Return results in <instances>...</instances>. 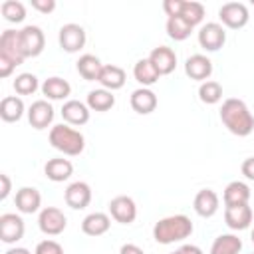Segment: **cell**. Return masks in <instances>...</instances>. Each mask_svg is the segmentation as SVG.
I'll use <instances>...</instances> for the list:
<instances>
[{
    "mask_svg": "<svg viewBox=\"0 0 254 254\" xmlns=\"http://www.w3.org/2000/svg\"><path fill=\"white\" fill-rule=\"evenodd\" d=\"M220 121L236 137H248L254 131V115L242 99L228 97L220 107Z\"/></svg>",
    "mask_w": 254,
    "mask_h": 254,
    "instance_id": "cell-1",
    "label": "cell"
},
{
    "mask_svg": "<svg viewBox=\"0 0 254 254\" xmlns=\"http://www.w3.org/2000/svg\"><path fill=\"white\" fill-rule=\"evenodd\" d=\"M192 230H194V226L189 216L173 214V216L161 218L153 226V238L159 244H173V242H181V240L189 238L192 234Z\"/></svg>",
    "mask_w": 254,
    "mask_h": 254,
    "instance_id": "cell-2",
    "label": "cell"
},
{
    "mask_svg": "<svg viewBox=\"0 0 254 254\" xmlns=\"http://www.w3.org/2000/svg\"><path fill=\"white\" fill-rule=\"evenodd\" d=\"M50 145L67 157H77L85 149V137L77 129L60 123L50 129Z\"/></svg>",
    "mask_w": 254,
    "mask_h": 254,
    "instance_id": "cell-3",
    "label": "cell"
},
{
    "mask_svg": "<svg viewBox=\"0 0 254 254\" xmlns=\"http://www.w3.org/2000/svg\"><path fill=\"white\" fill-rule=\"evenodd\" d=\"M0 60H6L14 65L24 64L26 56L20 46V30H4L0 36Z\"/></svg>",
    "mask_w": 254,
    "mask_h": 254,
    "instance_id": "cell-4",
    "label": "cell"
},
{
    "mask_svg": "<svg viewBox=\"0 0 254 254\" xmlns=\"http://www.w3.org/2000/svg\"><path fill=\"white\" fill-rule=\"evenodd\" d=\"M218 18H220V22H222L226 28H230V30H240V28H244V26L248 24L250 14H248L246 4H242V2H226V4L220 6Z\"/></svg>",
    "mask_w": 254,
    "mask_h": 254,
    "instance_id": "cell-5",
    "label": "cell"
},
{
    "mask_svg": "<svg viewBox=\"0 0 254 254\" xmlns=\"http://www.w3.org/2000/svg\"><path fill=\"white\" fill-rule=\"evenodd\" d=\"M38 226H40V230H42L44 234H48V236H58V234H62V232L65 230L67 218H65V214H64L60 208H56V206H46V208L40 210Z\"/></svg>",
    "mask_w": 254,
    "mask_h": 254,
    "instance_id": "cell-6",
    "label": "cell"
},
{
    "mask_svg": "<svg viewBox=\"0 0 254 254\" xmlns=\"http://www.w3.org/2000/svg\"><path fill=\"white\" fill-rule=\"evenodd\" d=\"M58 42H60V48L67 54H75L79 52L83 46H85V30L79 26V24H64L60 28V34H58Z\"/></svg>",
    "mask_w": 254,
    "mask_h": 254,
    "instance_id": "cell-7",
    "label": "cell"
},
{
    "mask_svg": "<svg viewBox=\"0 0 254 254\" xmlns=\"http://www.w3.org/2000/svg\"><path fill=\"white\" fill-rule=\"evenodd\" d=\"M20 46H22V52L26 58H36L44 52V46H46V36L42 32L40 26H24L20 30Z\"/></svg>",
    "mask_w": 254,
    "mask_h": 254,
    "instance_id": "cell-8",
    "label": "cell"
},
{
    "mask_svg": "<svg viewBox=\"0 0 254 254\" xmlns=\"http://www.w3.org/2000/svg\"><path fill=\"white\" fill-rule=\"evenodd\" d=\"M226 42L224 26L218 22H208L198 30V44L206 52H218Z\"/></svg>",
    "mask_w": 254,
    "mask_h": 254,
    "instance_id": "cell-9",
    "label": "cell"
},
{
    "mask_svg": "<svg viewBox=\"0 0 254 254\" xmlns=\"http://www.w3.org/2000/svg\"><path fill=\"white\" fill-rule=\"evenodd\" d=\"M109 214L115 222L121 224H131L137 218V204L131 196L127 194H119L115 198L109 200Z\"/></svg>",
    "mask_w": 254,
    "mask_h": 254,
    "instance_id": "cell-10",
    "label": "cell"
},
{
    "mask_svg": "<svg viewBox=\"0 0 254 254\" xmlns=\"http://www.w3.org/2000/svg\"><path fill=\"white\" fill-rule=\"evenodd\" d=\"M24 220L16 212H4L0 216V240L4 244H14L24 236Z\"/></svg>",
    "mask_w": 254,
    "mask_h": 254,
    "instance_id": "cell-11",
    "label": "cell"
},
{
    "mask_svg": "<svg viewBox=\"0 0 254 254\" xmlns=\"http://www.w3.org/2000/svg\"><path fill=\"white\" fill-rule=\"evenodd\" d=\"M28 121L34 129H46L54 121V107L48 99H38L28 107Z\"/></svg>",
    "mask_w": 254,
    "mask_h": 254,
    "instance_id": "cell-12",
    "label": "cell"
},
{
    "mask_svg": "<svg viewBox=\"0 0 254 254\" xmlns=\"http://www.w3.org/2000/svg\"><path fill=\"white\" fill-rule=\"evenodd\" d=\"M64 198H65L67 206H71L75 210H81L91 202V187L83 181H75L65 189Z\"/></svg>",
    "mask_w": 254,
    "mask_h": 254,
    "instance_id": "cell-13",
    "label": "cell"
},
{
    "mask_svg": "<svg viewBox=\"0 0 254 254\" xmlns=\"http://www.w3.org/2000/svg\"><path fill=\"white\" fill-rule=\"evenodd\" d=\"M224 222L230 230H246L252 224V208L250 204H236L224 208Z\"/></svg>",
    "mask_w": 254,
    "mask_h": 254,
    "instance_id": "cell-14",
    "label": "cell"
},
{
    "mask_svg": "<svg viewBox=\"0 0 254 254\" xmlns=\"http://www.w3.org/2000/svg\"><path fill=\"white\" fill-rule=\"evenodd\" d=\"M185 73L194 81H208L212 73V62L202 54H192L185 62Z\"/></svg>",
    "mask_w": 254,
    "mask_h": 254,
    "instance_id": "cell-15",
    "label": "cell"
},
{
    "mask_svg": "<svg viewBox=\"0 0 254 254\" xmlns=\"http://www.w3.org/2000/svg\"><path fill=\"white\" fill-rule=\"evenodd\" d=\"M149 62L155 65L159 75H169L177 67V54L167 46H159L149 54Z\"/></svg>",
    "mask_w": 254,
    "mask_h": 254,
    "instance_id": "cell-16",
    "label": "cell"
},
{
    "mask_svg": "<svg viewBox=\"0 0 254 254\" xmlns=\"http://www.w3.org/2000/svg\"><path fill=\"white\" fill-rule=\"evenodd\" d=\"M192 204H194V212H196L198 216H202V218H210V216L216 214L220 200H218V194H216L212 189H202V190L196 192Z\"/></svg>",
    "mask_w": 254,
    "mask_h": 254,
    "instance_id": "cell-17",
    "label": "cell"
},
{
    "mask_svg": "<svg viewBox=\"0 0 254 254\" xmlns=\"http://www.w3.org/2000/svg\"><path fill=\"white\" fill-rule=\"evenodd\" d=\"M157 103H159V99H157L155 91L149 89V87H139V89H135V91L131 93V107H133V111H137L139 115H149V113H153V111L157 109Z\"/></svg>",
    "mask_w": 254,
    "mask_h": 254,
    "instance_id": "cell-18",
    "label": "cell"
},
{
    "mask_svg": "<svg viewBox=\"0 0 254 254\" xmlns=\"http://www.w3.org/2000/svg\"><path fill=\"white\" fill-rule=\"evenodd\" d=\"M62 117L67 125H85L89 121V107L77 99H69L62 107Z\"/></svg>",
    "mask_w": 254,
    "mask_h": 254,
    "instance_id": "cell-19",
    "label": "cell"
},
{
    "mask_svg": "<svg viewBox=\"0 0 254 254\" xmlns=\"http://www.w3.org/2000/svg\"><path fill=\"white\" fill-rule=\"evenodd\" d=\"M44 173L50 181L54 183H64L67 181L71 175H73V165L69 159H64V157H56V159H50L46 165H44Z\"/></svg>",
    "mask_w": 254,
    "mask_h": 254,
    "instance_id": "cell-20",
    "label": "cell"
},
{
    "mask_svg": "<svg viewBox=\"0 0 254 254\" xmlns=\"http://www.w3.org/2000/svg\"><path fill=\"white\" fill-rule=\"evenodd\" d=\"M42 204V194L38 189L34 187H22L18 189L16 192V208L22 212V214H32L40 208Z\"/></svg>",
    "mask_w": 254,
    "mask_h": 254,
    "instance_id": "cell-21",
    "label": "cell"
},
{
    "mask_svg": "<svg viewBox=\"0 0 254 254\" xmlns=\"http://www.w3.org/2000/svg\"><path fill=\"white\" fill-rule=\"evenodd\" d=\"M42 93H44L48 99H52V101H62V99L69 97L71 85L67 83V79L54 75V77L44 79V83H42Z\"/></svg>",
    "mask_w": 254,
    "mask_h": 254,
    "instance_id": "cell-22",
    "label": "cell"
},
{
    "mask_svg": "<svg viewBox=\"0 0 254 254\" xmlns=\"http://www.w3.org/2000/svg\"><path fill=\"white\" fill-rule=\"evenodd\" d=\"M224 206H236V204H248L250 200V187L242 181H232L224 189Z\"/></svg>",
    "mask_w": 254,
    "mask_h": 254,
    "instance_id": "cell-23",
    "label": "cell"
},
{
    "mask_svg": "<svg viewBox=\"0 0 254 254\" xmlns=\"http://www.w3.org/2000/svg\"><path fill=\"white\" fill-rule=\"evenodd\" d=\"M109 226H111V218L105 212H91L81 220V230L87 236H101L109 230Z\"/></svg>",
    "mask_w": 254,
    "mask_h": 254,
    "instance_id": "cell-24",
    "label": "cell"
},
{
    "mask_svg": "<svg viewBox=\"0 0 254 254\" xmlns=\"http://www.w3.org/2000/svg\"><path fill=\"white\" fill-rule=\"evenodd\" d=\"M125 79H127L125 69H123V67H119V65L109 64V65H103L101 75H99V79H97V81L103 85V89L115 91V89H121V87L125 85Z\"/></svg>",
    "mask_w": 254,
    "mask_h": 254,
    "instance_id": "cell-25",
    "label": "cell"
},
{
    "mask_svg": "<svg viewBox=\"0 0 254 254\" xmlns=\"http://www.w3.org/2000/svg\"><path fill=\"white\" fill-rule=\"evenodd\" d=\"M75 67H77V71H79V75H81L83 79H87V81H97L99 75H101L103 64L99 62L97 56H93V54H83V56L77 60Z\"/></svg>",
    "mask_w": 254,
    "mask_h": 254,
    "instance_id": "cell-26",
    "label": "cell"
},
{
    "mask_svg": "<svg viewBox=\"0 0 254 254\" xmlns=\"http://www.w3.org/2000/svg\"><path fill=\"white\" fill-rule=\"evenodd\" d=\"M24 101L18 95H8L0 101V117L6 123H16L24 115Z\"/></svg>",
    "mask_w": 254,
    "mask_h": 254,
    "instance_id": "cell-27",
    "label": "cell"
},
{
    "mask_svg": "<svg viewBox=\"0 0 254 254\" xmlns=\"http://www.w3.org/2000/svg\"><path fill=\"white\" fill-rule=\"evenodd\" d=\"M133 77H135L143 87H149V85L157 83L161 75H159V71L155 69V65L149 62V58H143V60H139V62L135 64V67H133Z\"/></svg>",
    "mask_w": 254,
    "mask_h": 254,
    "instance_id": "cell-28",
    "label": "cell"
},
{
    "mask_svg": "<svg viewBox=\"0 0 254 254\" xmlns=\"http://www.w3.org/2000/svg\"><path fill=\"white\" fill-rule=\"evenodd\" d=\"M242 240L236 234H220L210 246V254H240Z\"/></svg>",
    "mask_w": 254,
    "mask_h": 254,
    "instance_id": "cell-29",
    "label": "cell"
},
{
    "mask_svg": "<svg viewBox=\"0 0 254 254\" xmlns=\"http://www.w3.org/2000/svg\"><path fill=\"white\" fill-rule=\"evenodd\" d=\"M115 105V95L109 89H93L87 93V107L91 111H109Z\"/></svg>",
    "mask_w": 254,
    "mask_h": 254,
    "instance_id": "cell-30",
    "label": "cell"
},
{
    "mask_svg": "<svg viewBox=\"0 0 254 254\" xmlns=\"http://www.w3.org/2000/svg\"><path fill=\"white\" fill-rule=\"evenodd\" d=\"M167 36L171 38V40H175V42H183V40H187L189 36H190V32H192V26L187 22V20H183L181 16H173V18H167Z\"/></svg>",
    "mask_w": 254,
    "mask_h": 254,
    "instance_id": "cell-31",
    "label": "cell"
},
{
    "mask_svg": "<svg viewBox=\"0 0 254 254\" xmlns=\"http://www.w3.org/2000/svg\"><path fill=\"white\" fill-rule=\"evenodd\" d=\"M198 99L202 103H206V105L218 103L222 99V85L218 81H212V79L202 81L200 87H198Z\"/></svg>",
    "mask_w": 254,
    "mask_h": 254,
    "instance_id": "cell-32",
    "label": "cell"
},
{
    "mask_svg": "<svg viewBox=\"0 0 254 254\" xmlns=\"http://www.w3.org/2000/svg\"><path fill=\"white\" fill-rule=\"evenodd\" d=\"M0 12H2L4 20L12 22V24H20L26 18V6L20 0H6V2H2Z\"/></svg>",
    "mask_w": 254,
    "mask_h": 254,
    "instance_id": "cell-33",
    "label": "cell"
},
{
    "mask_svg": "<svg viewBox=\"0 0 254 254\" xmlns=\"http://www.w3.org/2000/svg\"><path fill=\"white\" fill-rule=\"evenodd\" d=\"M181 18L183 20H187L192 28L196 26V24H200L202 22V18H204V6L200 4V2H194V0H185V4H183V12H181Z\"/></svg>",
    "mask_w": 254,
    "mask_h": 254,
    "instance_id": "cell-34",
    "label": "cell"
},
{
    "mask_svg": "<svg viewBox=\"0 0 254 254\" xmlns=\"http://www.w3.org/2000/svg\"><path fill=\"white\" fill-rule=\"evenodd\" d=\"M12 85H14V91H16L18 95H32V93L38 89V77H36L34 73L24 71V73L16 75V79H14Z\"/></svg>",
    "mask_w": 254,
    "mask_h": 254,
    "instance_id": "cell-35",
    "label": "cell"
},
{
    "mask_svg": "<svg viewBox=\"0 0 254 254\" xmlns=\"http://www.w3.org/2000/svg\"><path fill=\"white\" fill-rule=\"evenodd\" d=\"M34 254H64V248L56 240H42V242H38Z\"/></svg>",
    "mask_w": 254,
    "mask_h": 254,
    "instance_id": "cell-36",
    "label": "cell"
},
{
    "mask_svg": "<svg viewBox=\"0 0 254 254\" xmlns=\"http://www.w3.org/2000/svg\"><path fill=\"white\" fill-rule=\"evenodd\" d=\"M183 4H185V0H165V2H163V10H165V14H167L169 18L181 16Z\"/></svg>",
    "mask_w": 254,
    "mask_h": 254,
    "instance_id": "cell-37",
    "label": "cell"
},
{
    "mask_svg": "<svg viewBox=\"0 0 254 254\" xmlns=\"http://www.w3.org/2000/svg\"><path fill=\"white\" fill-rule=\"evenodd\" d=\"M32 8H36L42 14H50L56 10V2L54 0H32Z\"/></svg>",
    "mask_w": 254,
    "mask_h": 254,
    "instance_id": "cell-38",
    "label": "cell"
},
{
    "mask_svg": "<svg viewBox=\"0 0 254 254\" xmlns=\"http://www.w3.org/2000/svg\"><path fill=\"white\" fill-rule=\"evenodd\" d=\"M242 175L248 179V181H254V157H248L242 161V167H240Z\"/></svg>",
    "mask_w": 254,
    "mask_h": 254,
    "instance_id": "cell-39",
    "label": "cell"
},
{
    "mask_svg": "<svg viewBox=\"0 0 254 254\" xmlns=\"http://www.w3.org/2000/svg\"><path fill=\"white\" fill-rule=\"evenodd\" d=\"M0 183H2V189H0V200H4L8 194H10V189H12V183H10V177L6 173L0 175Z\"/></svg>",
    "mask_w": 254,
    "mask_h": 254,
    "instance_id": "cell-40",
    "label": "cell"
},
{
    "mask_svg": "<svg viewBox=\"0 0 254 254\" xmlns=\"http://www.w3.org/2000/svg\"><path fill=\"white\" fill-rule=\"evenodd\" d=\"M119 254H145V252H143L141 246H137V244H133V242H127V244L121 246Z\"/></svg>",
    "mask_w": 254,
    "mask_h": 254,
    "instance_id": "cell-41",
    "label": "cell"
},
{
    "mask_svg": "<svg viewBox=\"0 0 254 254\" xmlns=\"http://www.w3.org/2000/svg\"><path fill=\"white\" fill-rule=\"evenodd\" d=\"M14 69H16L14 64H10V62H6V60H0V77H8Z\"/></svg>",
    "mask_w": 254,
    "mask_h": 254,
    "instance_id": "cell-42",
    "label": "cell"
},
{
    "mask_svg": "<svg viewBox=\"0 0 254 254\" xmlns=\"http://www.w3.org/2000/svg\"><path fill=\"white\" fill-rule=\"evenodd\" d=\"M177 252H179V254H202V250H200L196 244H183Z\"/></svg>",
    "mask_w": 254,
    "mask_h": 254,
    "instance_id": "cell-43",
    "label": "cell"
},
{
    "mask_svg": "<svg viewBox=\"0 0 254 254\" xmlns=\"http://www.w3.org/2000/svg\"><path fill=\"white\" fill-rule=\"evenodd\" d=\"M4 254H30L28 248H22V246H16V248H8Z\"/></svg>",
    "mask_w": 254,
    "mask_h": 254,
    "instance_id": "cell-44",
    "label": "cell"
},
{
    "mask_svg": "<svg viewBox=\"0 0 254 254\" xmlns=\"http://www.w3.org/2000/svg\"><path fill=\"white\" fill-rule=\"evenodd\" d=\"M250 238H252V242H254V230H252V234H250Z\"/></svg>",
    "mask_w": 254,
    "mask_h": 254,
    "instance_id": "cell-45",
    "label": "cell"
},
{
    "mask_svg": "<svg viewBox=\"0 0 254 254\" xmlns=\"http://www.w3.org/2000/svg\"><path fill=\"white\" fill-rule=\"evenodd\" d=\"M171 254H179V252H177V250H175V252H171Z\"/></svg>",
    "mask_w": 254,
    "mask_h": 254,
    "instance_id": "cell-46",
    "label": "cell"
},
{
    "mask_svg": "<svg viewBox=\"0 0 254 254\" xmlns=\"http://www.w3.org/2000/svg\"><path fill=\"white\" fill-rule=\"evenodd\" d=\"M252 254H254V252H252Z\"/></svg>",
    "mask_w": 254,
    "mask_h": 254,
    "instance_id": "cell-47",
    "label": "cell"
}]
</instances>
